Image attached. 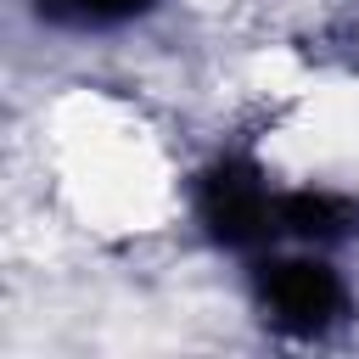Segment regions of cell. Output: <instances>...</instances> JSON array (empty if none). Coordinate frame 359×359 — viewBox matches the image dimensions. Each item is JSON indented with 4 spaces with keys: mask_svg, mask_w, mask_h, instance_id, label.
<instances>
[{
    "mask_svg": "<svg viewBox=\"0 0 359 359\" xmlns=\"http://www.w3.org/2000/svg\"><path fill=\"white\" fill-rule=\"evenodd\" d=\"M264 320L286 337H320L342 314V280L314 258H275L258 269Z\"/></svg>",
    "mask_w": 359,
    "mask_h": 359,
    "instance_id": "1",
    "label": "cell"
},
{
    "mask_svg": "<svg viewBox=\"0 0 359 359\" xmlns=\"http://www.w3.org/2000/svg\"><path fill=\"white\" fill-rule=\"evenodd\" d=\"M275 202L280 196H269V185L252 163H213L202 174V191H196V213H202L208 236L224 247H252L258 236H269Z\"/></svg>",
    "mask_w": 359,
    "mask_h": 359,
    "instance_id": "2",
    "label": "cell"
},
{
    "mask_svg": "<svg viewBox=\"0 0 359 359\" xmlns=\"http://www.w3.org/2000/svg\"><path fill=\"white\" fill-rule=\"evenodd\" d=\"M353 224V208L337 202V196H320V191H292L275 202V230H292V236H309V241H331Z\"/></svg>",
    "mask_w": 359,
    "mask_h": 359,
    "instance_id": "3",
    "label": "cell"
},
{
    "mask_svg": "<svg viewBox=\"0 0 359 359\" xmlns=\"http://www.w3.org/2000/svg\"><path fill=\"white\" fill-rule=\"evenodd\" d=\"M151 0H39V11L50 22H73V28H101V22H123L135 11H146Z\"/></svg>",
    "mask_w": 359,
    "mask_h": 359,
    "instance_id": "4",
    "label": "cell"
}]
</instances>
